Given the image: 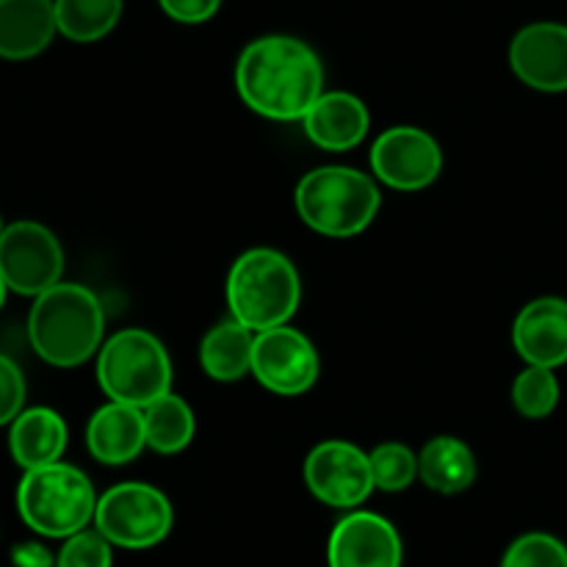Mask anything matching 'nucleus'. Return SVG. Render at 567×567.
<instances>
[{"instance_id":"obj_1","label":"nucleus","mask_w":567,"mask_h":567,"mask_svg":"<svg viewBox=\"0 0 567 567\" xmlns=\"http://www.w3.org/2000/svg\"><path fill=\"white\" fill-rule=\"evenodd\" d=\"M238 97L275 122H297L324 94V66L308 42L269 33L241 50L236 61Z\"/></svg>"},{"instance_id":"obj_2","label":"nucleus","mask_w":567,"mask_h":567,"mask_svg":"<svg viewBox=\"0 0 567 567\" xmlns=\"http://www.w3.org/2000/svg\"><path fill=\"white\" fill-rule=\"evenodd\" d=\"M105 313L97 293L78 282H59L39 293L28 313V338L39 358L55 369L83 365L103 347Z\"/></svg>"},{"instance_id":"obj_3","label":"nucleus","mask_w":567,"mask_h":567,"mask_svg":"<svg viewBox=\"0 0 567 567\" xmlns=\"http://www.w3.org/2000/svg\"><path fill=\"white\" fill-rule=\"evenodd\" d=\"M302 299L297 266L277 249L258 247L236 258L227 275V305L233 319L252 332L291 321Z\"/></svg>"},{"instance_id":"obj_4","label":"nucleus","mask_w":567,"mask_h":567,"mask_svg":"<svg viewBox=\"0 0 567 567\" xmlns=\"http://www.w3.org/2000/svg\"><path fill=\"white\" fill-rule=\"evenodd\" d=\"M297 214L327 238L360 236L380 214L382 194L374 177L352 166H319L299 181Z\"/></svg>"},{"instance_id":"obj_5","label":"nucleus","mask_w":567,"mask_h":567,"mask_svg":"<svg viewBox=\"0 0 567 567\" xmlns=\"http://www.w3.org/2000/svg\"><path fill=\"white\" fill-rule=\"evenodd\" d=\"M97 496L81 468L66 463L25 471L17 487V513L22 524L42 537L66 540L94 520Z\"/></svg>"},{"instance_id":"obj_6","label":"nucleus","mask_w":567,"mask_h":567,"mask_svg":"<svg viewBox=\"0 0 567 567\" xmlns=\"http://www.w3.org/2000/svg\"><path fill=\"white\" fill-rule=\"evenodd\" d=\"M97 382L111 402L144 410L172 391V360L153 332L127 327L100 347Z\"/></svg>"},{"instance_id":"obj_7","label":"nucleus","mask_w":567,"mask_h":567,"mask_svg":"<svg viewBox=\"0 0 567 567\" xmlns=\"http://www.w3.org/2000/svg\"><path fill=\"white\" fill-rule=\"evenodd\" d=\"M175 509L169 498L144 482H122L97 498L94 529L116 548L144 551L169 537Z\"/></svg>"},{"instance_id":"obj_8","label":"nucleus","mask_w":567,"mask_h":567,"mask_svg":"<svg viewBox=\"0 0 567 567\" xmlns=\"http://www.w3.org/2000/svg\"><path fill=\"white\" fill-rule=\"evenodd\" d=\"M0 275L20 297L44 293L64 275V249L39 221H14L0 233Z\"/></svg>"},{"instance_id":"obj_9","label":"nucleus","mask_w":567,"mask_h":567,"mask_svg":"<svg viewBox=\"0 0 567 567\" xmlns=\"http://www.w3.org/2000/svg\"><path fill=\"white\" fill-rule=\"evenodd\" d=\"M371 172L396 192H421L443 172V150L435 136L413 125H396L380 133L371 147Z\"/></svg>"},{"instance_id":"obj_10","label":"nucleus","mask_w":567,"mask_h":567,"mask_svg":"<svg viewBox=\"0 0 567 567\" xmlns=\"http://www.w3.org/2000/svg\"><path fill=\"white\" fill-rule=\"evenodd\" d=\"M252 374L277 396H302L319 380V354L310 338L293 327L280 324L255 332Z\"/></svg>"},{"instance_id":"obj_11","label":"nucleus","mask_w":567,"mask_h":567,"mask_svg":"<svg viewBox=\"0 0 567 567\" xmlns=\"http://www.w3.org/2000/svg\"><path fill=\"white\" fill-rule=\"evenodd\" d=\"M305 485L321 504L354 509L374 493L371 460L347 441H324L305 457Z\"/></svg>"},{"instance_id":"obj_12","label":"nucleus","mask_w":567,"mask_h":567,"mask_svg":"<svg viewBox=\"0 0 567 567\" xmlns=\"http://www.w3.org/2000/svg\"><path fill=\"white\" fill-rule=\"evenodd\" d=\"M402 537L382 515L352 509L332 526L327 543L330 567H402Z\"/></svg>"},{"instance_id":"obj_13","label":"nucleus","mask_w":567,"mask_h":567,"mask_svg":"<svg viewBox=\"0 0 567 567\" xmlns=\"http://www.w3.org/2000/svg\"><path fill=\"white\" fill-rule=\"evenodd\" d=\"M509 66L520 83L537 92H567V25L532 22L509 44Z\"/></svg>"},{"instance_id":"obj_14","label":"nucleus","mask_w":567,"mask_h":567,"mask_svg":"<svg viewBox=\"0 0 567 567\" xmlns=\"http://www.w3.org/2000/svg\"><path fill=\"white\" fill-rule=\"evenodd\" d=\"M513 343L526 365L559 369L567 363V299H532L513 324Z\"/></svg>"},{"instance_id":"obj_15","label":"nucleus","mask_w":567,"mask_h":567,"mask_svg":"<svg viewBox=\"0 0 567 567\" xmlns=\"http://www.w3.org/2000/svg\"><path fill=\"white\" fill-rule=\"evenodd\" d=\"M369 109L352 92H324L302 116L305 136L327 153H347L365 138Z\"/></svg>"},{"instance_id":"obj_16","label":"nucleus","mask_w":567,"mask_h":567,"mask_svg":"<svg viewBox=\"0 0 567 567\" xmlns=\"http://www.w3.org/2000/svg\"><path fill=\"white\" fill-rule=\"evenodd\" d=\"M86 446L97 463L127 465L147 449L144 410L133 404L109 402L89 419Z\"/></svg>"},{"instance_id":"obj_17","label":"nucleus","mask_w":567,"mask_h":567,"mask_svg":"<svg viewBox=\"0 0 567 567\" xmlns=\"http://www.w3.org/2000/svg\"><path fill=\"white\" fill-rule=\"evenodd\" d=\"M55 33V0H0V59H33Z\"/></svg>"},{"instance_id":"obj_18","label":"nucleus","mask_w":567,"mask_h":567,"mask_svg":"<svg viewBox=\"0 0 567 567\" xmlns=\"http://www.w3.org/2000/svg\"><path fill=\"white\" fill-rule=\"evenodd\" d=\"M66 449V424L55 410H22L9 430V452L22 471L59 463Z\"/></svg>"},{"instance_id":"obj_19","label":"nucleus","mask_w":567,"mask_h":567,"mask_svg":"<svg viewBox=\"0 0 567 567\" xmlns=\"http://www.w3.org/2000/svg\"><path fill=\"white\" fill-rule=\"evenodd\" d=\"M419 480L441 496L465 493L476 480L474 452L454 435L432 437L419 454Z\"/></svg>"},{"instance_id":"obj_20","label":"nucleus","mask_w":567,"mask_h":567,"mask_svg":"<svg viewBox=\"0 0 567 567\" xmlns=\"http://www.w3.org/2000/svg\"><path fill=\"white\" fill-rule=\"evenodd\" d=\"M255 332L241 321L230 319L210 327L199 343V363L203 371L216 382H236L244 374H252Z\"/></svg>"},{"instance_id":"obj_21","label":"nucleus","mask_w":567,"mask_h":567,"mask_svg":"<svg viewBox=\"0 0 567 567\" xmlns=\"http://www.w3.org/2000/svg\"><path fill=\"white\" fill-rule=\"evenodd\" d=\"M144 430H147V449L158 454H177L194 441L197 419L186 399L169 391L144 408Z\"/></svg>"},{"instance_id":"obj_22","label":"nucleus","mask_w":567,"mask_h":567,"mask_svg":"<svg viewBox=\"0 0 567 567\" xmlns=\"http://www.w3.org/2000/svg\"><path fill=\"white\" fill-rule=\"evenodd\" d=\"M122 17V0H55L59 33L70 42H100L116 28Z\"/></svg>"},{"instance_id":"obj_23","label":"nucleus","mask_w":567,"mask_h":567,"mask_svg":"<svg viewBox=\"0 0 567 567\" xmlns=\"http://www.w3.org/2000/svg\"><path fill=\"white\" fill-rule=\"evenodd\" d=\"M513 402L524 419L540 421L557 410L559 404V380L554 369L543 365H526L513 382Z\"/></svg>"},{"instance_id":"obj_24","label":"nucleus","mask_w":567,"mask_h":567,"mask_svg":"<svg viewBox=\"0 0 567 567\" xmlns=\"http://www.w3.org/2000/svg\"><path fill=\"white\" fill-rule=\"evenodd\" d=\"M374 487L382 493H402L419 480V457L404 443H380L369 454Z\"/></svg>"},{"instance_id":"obj_25","label":"nucleus","mask_w":567,"mask_h":567,"mask_svg":"<svg viewBox=\"0 0 567 567\" xmlns=\"http://www.w3.org/2000/svg\"><path fill=\"white\" fill-rule=\"evenodd\" d=\"M502 567H567V546L546 532H529L507 548Z\"/></svg>"},{"instance_id":"obj_26","label":"nucleus","mask_w":567,"mask_h":567,"mask_svg":"<svg viewBox=\"0 0 567 567\" xmlns=\"http://www.w3.org/2000/svg\"><path fill=\"white\" fill-rule=\"evenodd\" d=\"M111 543L97 529H83L66 537L61 551L55 554V567H111L114 551Z\"/></svg>"},{"instance_id":"obj_27","label":"nucleus","mask_w":567,"mask_h":567,"mask_svg":"<svg viewBox=\"0 0 567 567\" xmlns=\"http://www.w3.org/2000/svg\"><path fill=\"white\" fill-rule=\"evenodd\" d=\"M25 404V377L11 358L0 354V426L11 424Z\"/></svg>"},{"instance_id":"obj_28","label":"nucleus","mask_w":567,"mask_h":567,"mask_svg":"<svg viewBox=\"0 0 567 567\" xmlns=\"http://www.w3.org/2000/svg\"><path fill=\"white\" fill-rule=\"evenodd\" d=\"M164 14L183 25H199L208 22L221 9V0H158Z\"/></svg>"},{"instance_id":"obj_29","label":"nucleus","mask_w":567,"mask_h":567,"mask_svg":"<svg viewBox=\"0 0 567 567\" xmlns=\"http://www.w3.org/2000/svg\"><path fill=\"white\" fill-rule=\"evenodd\" d=\"M11 563L14 567H55V557L42 543H20L11 548Z\"/></svg>"},{"instance_id":"obj_30","label":"nucleus","mask_w":567,"mask_h":567,"mask_svg":"<svg viewBox=\"0 0 567 567\" xmlns=\"http://www.w3.org/2000/svg\"><path fill=\"white\" fill-rule=\"evenodd\" d=\"M6 291H9V286H6L3 275H0V308H3V302H6Z\"/></svg>"},{"instance_id":"obj_31","label":"nucleus","mask_w":567,"mask_h":567,"mask_svg":"<svg viewBox=\"0 0 567 567\" xmlns=\"http://www.w3.org/2000/svg\"><path fill=\"white\" fill-rule=\"evenodd\" d=\"M0 233H3V219H0Z\"/></svg>"}]
</instances>
